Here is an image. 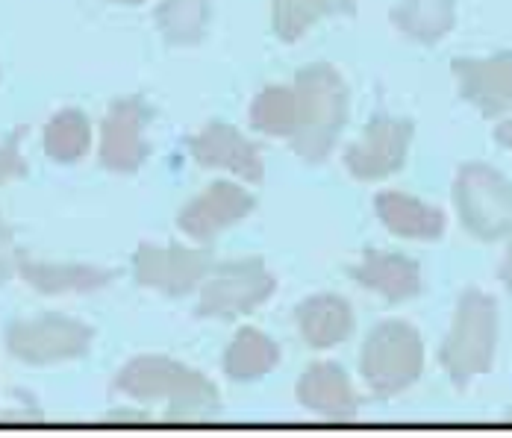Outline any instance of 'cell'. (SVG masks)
<instances>
[{"label": "cell", "instance_id": "8992f818", "mask_svg": "<svg viewBox=\"0 0 512 438\" xmlns=\"http://www.w3.org/2000/svg\"><path fill=\"white\" fill-rule=\"evenodd\" d=\"M454 203L462 227L480 242H498L512 233L510 180L483 162L462 165L454 180Z\"/></svg>", "mask_w": 512, "mask_h": 438}, {"label": "cell", "instance_id": "8fae6325", "mask_svg": "<svg viewBox=\"0 0 512 438\" xmlns=\"http://www.w3.org/2000/svg\"><path fill=\"white\" fill-rule=\"evenodd\" d=\"M256 209V197L230 183V180H218L212 183L206 192L198 197H192L180 215H177V227L180 233H186L195 242L209 244L212 239H218L224 230H230L233 224L245 221Z\"/></svg>", "mask_w": 512, "mask_h": 438}, {"label": "cell", "instance_id": "484cf974", "mask_svg": "<svg viewBox=\"0 0 512 438\" xmlns=\"http://www.w3.org/2000/svg\"><path fill=\"white\" fill-rule=\"evenodd\" d=\"M18 256H21V250L15 247V233L0 218V283H9L18 274Z\"/></svg>", "mask_w": 512, "mask_h": 438}, {"label": "cell", "instance_id": "52a82bcc", "mask_svg": "<svg viewBox=\"0 0 512 438\" xmlns=\"http://www.w3.org/2000/svg\"><path fill=\"white\" fill-rule=\"evenodd\" d=\"M274 292H277V280L262 259L248 256L236 262H221L201 283V300L195 312L198 318L233 321L251 315Z\"/></svg>", "mask_w": 512, "mask_h": 438}, {"label": "cell", "instance_id": "e0dca14e", "mask_svg": "<svg viewBox=\"0 0 512 438\" xmlns=\"http://www.w3.org/2000/svg\"><path fill=\"white\" fill-rule=\"evenodd\" d=\"M295 324L307 347L312 350H330L339 347L354 336L357 318L345 297L339 294H312L298 303Z\"/></svg>", "mask_w": 512, "mask_h": 438}, {"label": "cell", "instance_id": "6da1fadb", "mask_svg": "<svg viewBox=\"0 0 512 438\" xmlns=\"http://www.w3.org/2000/svg\"><path fill=\"white\" fill-rule=\"evenodd\" d=\"M112 391L133 400H168V421H206L221 412V394L201 371L168 359L136 356L112 380Z\"/></svg>", "mask_w": 512, "mask_h": 438}, {"label": "cell", "instance_id": "f546056e", "mask_svg": "<svg viewBox=\"0 0 512 438\" xmlns=\"http://www.w3.org/2000/svg\"><path fill=\"white\" fill-rule=\"evenodd\" d=\"M507 418H510V421H512V406H510V412H507Z\"/></svg>", "mask_w": 512, "mask_h": 438}, {"label": "cell", "instance_id": "9a60e30c", "mask_svg": "<svg viewBox=\"0 0 512 438\" xmlns=\"http://www.w3.org/2000/svg\"><path fill=\"white\" fill-rule=\"evenodd\" d=\"M351 280L359 283L368 292H377L386 303H404L418 297L421 283V265L404 256V253H389V250H365L354 268H348Z\"/></svg>", "mask_w": 512, "mask_h": 438}, {"label": "cell", "instance_id": "d4e9b609", "mask_svg": "<svg viewBox=\"0 0 512 438\" xmlns=\"http://www.w3.org/2000/svg\"><path fill=\"white\" fill-rule=\"evenodd\" d=\"M27 127H15L3 142H0V186L12 183V180H24L27 177V159L21 153V139H24Z\"/></svg>", "mask_w": 512, "mask_h": 438}, {"label": "cell", "instance_id": "30bf717a", "mask_svg": "<svg viewBox=\"0 0 512 438\" xmlns=\"http://www.w3.org/2000/svg\"><path fill=\"white\" fill-rule=\"evenodd\" d=\"M415 124L410 118L377 115L368 121L365 133L345 150V168L359 183H377L398 174L407 165Z\"/></svg>", "mask_w": 512, "mask_h": 438}, {"label": "cell", "instance_id": "44dd1931", "mask_svg": "<svg viewBox=\"0 0 512 438\" xmlns=\"http://www.w3.org/2000/svg\"><path fill=\"white\" fill-rule=\"evenodd\" d=\"M354 12L357 0H271V27L280 42L292 45L304 39L321 18Z\"/></svg>", "mask_w": 512, "mask_h": 438}, {"label": "cell", "instance_id": "7a4b0ae2", "mask_svg": "<svg viewBox=\"0 0 512 438\" xmlns=\"http://www.w3.org/2000/svg\"><path fill=\"white\" fill-rule=\"evenodd\" d=\"M295 95H298V130L289 142L304 162L321 165L333 153L348 124L351 89L333 65L312 62L298 71Z\"/></svg>", "mask_w": 512, "mask_h": 438}, {"label": "cell", "instance_id": "cb8c5ba5", "mask_svg": "<svg viewBox=\"0 0 512 438\" xmlns=\"http://www.w3.org/2000/svg\"><path fill=\"white\" fill-rule=\"evenodd\" d=\"M256 133L274 139H292L298 130V95L295 86H265L248 109Z\"/></svg>", "mask_w": 512, "mask_h": 438}, {"label": "cell", "instance_id": "d6986e66", "mask_svg": "<svg viewBox=\"0 0 512 438\" xmlns=\"http://www.w3.org/2000/svg\"><path fill=\"white\" fill-rule=\"evenodd\" d=\"M280 359H283V350L277 341L254 327H242L236 339L227 344L221 368L233 383H254V380L268 377L280 365Z\"/></svg>", "mask_w": 512, "mask_h": 438}, {"label": "cell", "instance_id": "f1b7e54d", "mask_svg": "<svg viewBox=\"0 0 512 438\" xmlns=\"http://www.w3.org/2000/svg\"><path fill=\"white\" fill-rule=\"evenodd\" d=\"M103 3H121V6H142L148 0H103Z\"/></svg>", "mask_w": 512, "mask_h": 438}, {"label": "cell", "instance_id": "5b68a950", "mask_svg": "<svg viewBox=\"0 0 512 438\" xmlns=\"http://www.w3.org/2000/svg\"><path fill=\"white\" fill-rule=\"evenodd\" d=\"M95 341V327L62 315V312H45L36 318H18L6 324L3 344L6 353L24 365H56L83 359Z\"/></svg>", "mask_w": 512, "mask_h": 438}, {"label": "cell", "instance_id": "7402d4cb", "mask_svg": "<svg viewBox=\"0 0 512 438\" xmlns=\"http://www.w3.org/2000/svg\"><path fill=\"white\" fill-rule=\"evenodd\" d=\"M392 24L421 45H439L457 24L454 0H404L392 9Z\"/></svg>", "mask_w": 512, "mask_h": 438}, {"label": "cell", "instance_id": "5bb4252c", "mask_svg": "<svg viewBox=\"0 0 512 438\" xmlns=\"http://www.w3.org/2000/svg\"><path fill=\"white\" fill-rule=\"evenodd\" d=\"M18 274L21 280L39 294L59 297V294H92L106 289L118 280L121 271L101 268V265H83V262H42L21 250L18 256Z\"/></svg>", "mask_w": 512, "mask_h": 438}, {"label": "cell", "instance_id": "2e32d148", "mask_svg": "<svg viewBox=\"0 0 512 438\" xmlns=\"http://www.w3.org/2000/svg\"><path fill=\"white\" fill-rule=\"evenodd\" d=\"M295 394H298V403L318 418H330V421L357 418V391L351 386L345 368L336 362H312L301 374Z\"/></svg>", "mask_w": 512, "mask_h": 438}, {"label": "cell", "instance_id": "83f0119b", "mask_svg": "<svg viewBox=\"0 0 512 438\" xmlns=\"http://www.w3.org/2000/svg\"><path fill=\"white\" fill-rule=\"evenodd\" d=\"M495 139H498V145H501V147L512 150V118L501 121V124L495 127Z\"/></svg>", "mask_w": 512, "mask_h": 438}, {"label": "cell", "instance_id": "ba28073f", "mask_svg": "<svg viewBox=\"0 0 512 438\" xmlns=\"http://www.w3.org/2000/svg\"><path fill=\"white\" fill-rule=\"evenodd\" d=\"M212 268L215 256L209 247H183L177 242L165 247L139 244L133 253V280L142 289H154L165 297H186L201 289Z\"/></svg>", "mask_w": 512, "mask_h": 438}, {"label": "cell", "instance_id": "4316f807", "mask_svg": "<svg viewBox=\"0 0 512 438\" xmlns=\"http://www.w3.org/2000/svg\"><path fill=\"white\" fill-rule=\"evenodd\" d=\"M498 280L507 286V292L512 294V233H510V247H507V256H504V262H501V268H498Z\"/></svg>", "mask_w": 512, "mask_h": 438}, {"label": "cell", "instance_id": "603a6c76", "mask_svg": "<svg viewBox=\"0 0 512 438\" xmlns=\"http://www.w3.org/2000/svg\"><path fill=\"white\" fill-rule=\"evenodd\" d=\"M45 156L56 165H74L80 162L92 147V121L83 109L65 106L45 124L42 133Z\"/></svg>", "mask_w": 512, "mask_h": 438}, {"label": "cell", "instance_id": "3957f363", "mask_svg": "<svg viewBox=\"0 0 512 438\" xmlns=\"http://www.w3.org/2000/svg\"><path fill=\"white\" fill-rule=\"evenodd\" d=\"M495 350H498V300L480 289H465L454 312L451 333L439 347V365L448 371L457 389H465L474 377L492 371Z\"/></svg>", "mask_w": 512, "mask_h": 438}, {"label": "cell", "instance_id": "ac0fdd59", "mask_svg": "<svg viewBox=\"0 0 512 438\" xmlns=\"http://www.w3.org/2000/svg\"><path fill=\"white\" fill-rule=\"evenodd\" d=\"M374 212L383 221V227L401 239L436 242L445 236L448 227V218L439 206H430L421 197L404 192H380L374 197Z\"/></svg>", "mask_w": 512, "mask_h": 438}, {"label": "cell", "instance_id": "4fadbf2b", "mask_svg": "<svg viewBox=\"0 0 512 438\" xmlns=\"http://www.w3.org/2000/svg\"><path fill=\"white\" fill-rule=\"evenodd\" d=\"M460 83L462 100L474 103L483 118H501L512 112V50H501L489 59L460 56L451 62Z\"/></svg>", "mask_w": 512, "mask_h": 438}, {"label": "cell", "instance_id": "ffe728a7", "mask_svg": "<svg viewBox=\"0 0 512 438\" xmlns=\"http://www.w3.org/2000/svg\"><path fill=\"white\" fill-rule=\"evenodd\" d=\"M212 6L215 0H162L154 9L156 30L171 48H195L209 30Z\"/></svg>", "mask_w": 512, "mask_h": 438}, {"label": "cell", "instance_id": "277c9868", "mask_svg": "<svg viewBox=\"0 0 512 438\" xmlns=\"http://www.w3.org/2000/svg\"><path fill=\"white\" fill-rule=\"evenodd\" d=\"M424 371V341L410 321H383L362 344L359 374L380 400H389L418 383Z\"/></svg>", "mask_w": 512, "mask_h": 438}, {"label": "cell", "instance_id": "7c38bea8", "mask_svg": "<svg viewBox=\"0 0 512 438\" xmlns=\"http://www.w3.org/2000/svg\"><path fill=\"white\" fill-rule=\"evenodd\" d=\"M186 147H189V156L201 168H221V171H230V174L242 177L245 183H256V186L265 180L262 150L245 133H239L236 127H230L224 121L206 124L201 133H195L186 142Z\"/></svg>", "mask_w": 512, "mask_h": 438}, {"label": "cell", "instance_id": "9c48e42d", "mask_svg": "<svg viewBox=\"0 0 512 438\" xmlns=\"http://www.w3.org/2000/svg\"><path fill=\"white\" fill-rule=\"evenodd\" d=\"M156 109L142 98H118L109 103L101 124V165L112 174H136L148 156V127L154 124Z\"/></svg>", "mask_w": 512, "mask_h": 438}]
</instances>
